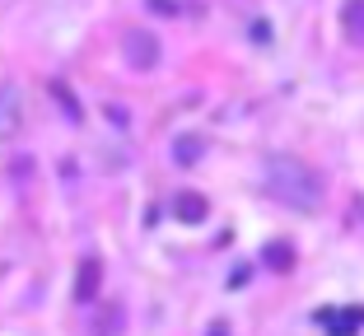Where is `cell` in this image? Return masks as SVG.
Returning a JSON list of instances; mask_svg holds the SVG:
<instances>
[{
  "instance_id": "obj_1",
  "label": "cell",
  "mask_w": 364,
  "mask_h": 336,
  "mask_svg": "<svg viewBox=\"0 0 364 336\" xmlns=\"http://www.w3.org/2000/svg\"><path fill=\"white\" fill-rule=\"evenodd\" d=\"M262 178H267V192L276 196L280 206H289V210H318L322 206V178L299 154H271L262 163Z\"/></svg>"
},
{
  "instance_id": "obj_2",
  "label": "cell",
  "mask_w": 364,
  "mask_h": 336,
  "mask_svg": "<svg viewBox=\"0 0 364 336\" xmlns=\"http://www.w3.org/2000/svg\"><path fill=\"white\" fill-rule=\"evenodd\" d=\"M122 56H127L131 70H154L159 56H164V47H159V38H154L150 28H131L127 38H122Z\"/></svg>"
},
{
  "instance_id": "obj_3",
  "label": "cell",
  "mask_w": 364,
  "mask_h": 336,
  "mask_svg": "<svg viewBox=\"0 0 364 336\" xmlns=\"http://www.w3.org/2000/svg\"><path fill=\"white\" fill-rule=\"evenodd\" d=\"M23 126V103H19V85H0V141H14Z\"/></svg>"
},
{
  "instance_id": "obj_4",
  "label": "cell",
  "mask_w": 364,
  "mask_h": 336,
  "mask_svg": "<svg viewBox=\"0 0 364 336\" xmlns=\"http://www.w3.org/2000/svg\"><path fill=\"white\" fill-rule=\"evenodd\" d=\"M173 215H178V224H205L210 201H205L201 192H178L173 196Z\"/></svg>"
},
{
  "instance_id": "obj_5",
  "label": "cell",
  "mask_w": 364,
  "mask_h": 336,
  "mask_svg": "<svg viewBox=\"0 0 364 336\" xmlns=\"http://www.w3.org/2000/svg\"><path fill=\"white\" fill-rule=\"evenodd\" d=\"M98 281H103V266H98V257H85V261H80V281H75V304H94Z\"/></svg>"
},
{
  "instance_id": "obj_6",
  "label": "cell",
  "mask_w": 364,
  "mask_h": 336,
  "mask_svg": "<svg viewBox=\"0 0 364 336\" xmlns=\"http://www.w3.org/2000/svg\"><path fill=\"white\" fill-rule=\"evenodd\" d=\"M122 327H127V308L122 304H107L103 313L94 318V336H122Z\"/></svg>"
},
{
  "instance_id": "obj_7",
  "label": "cell",
  "mask_w": 364,
  "mask_h": 336,
  "mask_svg": "<svg viewBox=\"0 0 364 336\" xmlns=\"http://www.w3.org/2000/svg\"><path fill=\"white\" fill-rule=\"evenodd\" d=\"M341 23H346V38L350 43H364V0H346Z\"/></svg>"
},
{
  "instance_id": "obj_8",
  "label": "cell",
  "mask_w": 364,
  "mask_h": 336,
  "mask_svg": "<svg viewBox=\"0 0 364 336\" xmlns=\"http://www.w3.org/2000/svg\"><path fill=\"white\" fill-rule=\"evenodd\" d=\"M267 266L289 271V266H294V248H289V243H271V248H267Z\"/></svg>"
},
{
  "instance_id": "obj_9",
  "label": "cell",
  "mask_w": 364,
  "mask_h": 336,
  "mask_svg": "<svg viewBox=\"0 0 364 336\" xmlns=\"http://www.w3.org/2000/svg\"><path fill=\"white\" fill-rule=\"evenodd\" d=\"M201 159V136H182L178 141V163H196Z\"/></svg>"
},
{
  "instance_id": "obj_10",
  "label": "cell",
  "mask_w": 364,
  "mask_h": 336,
  "mask_svg": "<svg viewBox=\"0 0 364 336\" xmlns=\"http://www.w3.org/2000/svg\"><path fill=\"white\" fill-rule=\"evenodd\" d=\"M52 94H56V98H61V103H65V117H75V121H80V103H75V98H70V89H65L61 80H56V85H52Z\"/></svg>"
},
{
  "instance_id": "obj_11",
  "label": "cell",
  "mask_w": 364,
  "mask_h": 336,
  "mask_svg": "<svg viewBox=\"0 0 364 336\" xmlns=\"http://www.w3.org/2000/svg\"><path fill=\"white\" fill-rule=\"evenodd\" d=\"M247 33H252V43H257V47L271 43V23L267 19H252V23H247Z\"/></svg>"
},
{
  "instance_id": "obj_12",
  "label": "cell",
  "mask_w": 364,
  "mask_h": 336,
  "mask_svg": "<svg viewBox=\"0 0 364 336\" xmlns=\"http://www.w3.org/2000/svg\"><path fill=\"white\" fill-rule=\"evenodd\" d=\"M150 10H159V14H178V0H150Z\"/></svg>"
},
{
  "instance_id": "obj_13",
  "label": "cell",
  "mask_w": 364,
  "mask_h": 336,
  "mask_svg": "<svg viewBox=\"0 0 364 336\" xmlns=\"http://www.w3.org/2000/svg\"><path fill=\"white\" fill-rule=\"evenodd\" d=\"M205 336H229V327H225V323H215V327H210Z\"/></svg>"
}]
</instances>
